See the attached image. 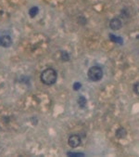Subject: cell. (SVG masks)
I'll list each match as a JSON object with an SVG mask.
<instances>
[{
  "instance_id": "6da1fadb",
  "label": "cell",
  "mask_w": 139,
  "mask_h": 157,
  "mask_svg": "<svg viewBox=\"0 0 139 157\" xmlns=\"http://www.w3.org/2000/svg\"><path fill=\"white\" fill-rule=\"evenodd\" d=\"M40 79L41 81L47 86H51L57 82L58 79V74L55 69L53 68H47L45 69L41 75H40Z\"/></svg>"
},
{
  "instance_id": "7a4b0ae2",
  "label": "cell",
  "mask_w": 139,
  "mask_h": 157,
  "mask_svg": "<svg viewBox=\"0 0 139 157\" xmlns=\"http://www.w3.org/2000/svg\"><path fill=\"white\" fill-rule=\"evenodd\" d=\"M88 78L93 81V82H97L100 81L103 77V71L100 67L98 66H92L87 73Z\"/></svg>"
},
{
  "instance_id": "3957f363",
  "label": "cell",
  "mask_w": 139,
  "mask_h": 157,
  "mask_svg": "<svg viewBox=\"0 0 139 157\" xmlns=\"http://www.w3.org/2000/svg\"><path fill=\"white\" fill-rule=\"evenodd\" d=\"M81 142H82V140L79 135H72V136H70V138L68 140V144L72 148L78 147L81 144Z\"/></svg>"
},
{
  "instance_id": "277c9868",
  "label": "cell",
  "mask_w": 139,
  "mask_h": 157,
  "mask_svg": "<svg viewBox=\"0 0 139 157\" xmlns=\"http://www.w3.org/2000/svg\"><path fill=\"white\" fill-rule=\"evenodd\" d=\"M122 21H121L120 19H118V18L112 19V20L111 21V22H110V27H111L112 30H115V31L120 30V29L122 28Z\"/></svg>"
},
{
  "instance_id": "5b68a950",
  "label": "cell",
  "mask_w": 139,
  "mask_h": 157,
  "mask_svg": "<svg viewBox=\"0 0 139 157\" xmlns=\"http://www.w3.org/2000/svg\"><path fill=\"white\" fill-rule=\"evenodd\" d=\"M12 44V39L9 36H3L0 37V45L4 48H9Z\"/></svg>"
},
{
  "instance_id": "8992f818",
  "label": "cell",
  "mask_w": 139,
  "mask_h": 157,
  "mask_svg": "<svg viewBox=\"0 0 139 157\" xmlns=\"http://www.w3.org/2000/svg\"><path fill=\"white\" fill-rule=\"evenodd\" d=\"M126 135H127V131L123 128H119L116 130V137L118 139H123V138L126 137Z\"/></svg>"
},
{
  "instance_id": "52a82bcc",
  "label": "cell",
  "mask_w": 139,
  "mask_h": 157,
  "mask_svg": "<svg viewBox=\"0 0 139 157\" xmlns=\"http://www.w3.org/2000/svg\"><path fill=\"white\" fill-rule=\"evenodd\" d=\"M110 38H111V40L112 42H114V43H118V44H122V43H123L122 38L120 37V36H114V35H110Z\"/></svg>"
},
{
  "instance_id": "ba28073f",
  "label": "cell",
  "mask_w": 139,
  "mask_h": 157,
  "mask_svg": "<svg viewBox=\"0 0 139 157\" xmlns=\"http://www.w3.org/2000/svg\"><path fill=\"white\" fill-rule=\"evenodd\" d=\"M86 102H87V101H86V99L84 96H80L78 98V100H77V103L79 104V106L81 108H84L86 105Z\"/></svg>"
},
{
  "instance_id": "9c48e42d",
  "label": "cell",
  "mask_w": 139,
  "mask_h": 157,
  "mask_svg": "<svg viewBox=\"0 0 139 157\" xmlns=\"http://www.w3.org/2000/svg\"><path fill=\"white\" fill-rule=\"evenodd\" d=\"M38 11H39V9H38L37 7H32V8L30 9V10H29V15H30L32 18H34V17H36V16L37 15Z\"/></svg>"
},
{
  "instance_id": "30bf717a",
  "label": "cell",
  "mask_w": 139,
  "mask_h": 157,
  "mask_svg": "<svg viewBox=\"0 0 139 157\" xmlns=\"http://www.w3.org/2000/svg\"><path fill=\"white\" fill-rule=\"evenodd\" d=\"M133 92L136 94V95H139V82H136V83L133 85Z\"/></svg>"
},
{
  "instance_id": "8fae6325",
  "label": "cell",
  "mask_w": 139,
  "mask_h": 157,
  "mask_svg": "<svg viewBox=\"0 0 139 157\" xmlns=\"http://www.w3.org/2000/svg\"><path fill=\"white\" fill-rule=\"evenodd\" d=\"M61 55H62V59L63 60H69V59H70V57H69V54L66 52V51H62V53H61Z\"/></svg>"
},
{
  "instance_id": "7c38bea8",
  "label": "cell",
  "mask_w": 139,
  "mask_h": 157,
  "mask_svg": "<svg viewBox=\"0 0 139 157\" xmlns=\"http://www.w3.org/2000/svg\"><path fill=\"white\" fill-rule=\"evenodd\" d=\"M73 89H74V90H76V91H77V90H79V89L82 87V84H81V83H79V82H76V83H74V84H73Z\"/></svg>"
},
{
  "instance_id": "4fadbf2b",
  "label": "cell",
  "mask_w": 139,
  "mask_h": 157,
  "mask_svg": "<svg viewBox=\"0 0 139 157\" xmlns=\"http://www.w3.org/2000/svg\"><path fill=\"white\" fill-rule=\"evenodd\" d=\"M69 156H84V153H77V152H67Z\"/></svg>"
},
{
  "instance_id": "5bb4252c",
  "label": "cell",
  "mask_w": 139,
  "mask_h": 157,
  "mask_svg": "<svg viewBox=\"0 0 139 157\" xmlns=\"http://www.w3.org/2000/svg\"><path fill=\"white\" fill-rule=\"evenodd\" d=\"M0 37H1V36H0Z\"/></svg>"
}]
</instances>
